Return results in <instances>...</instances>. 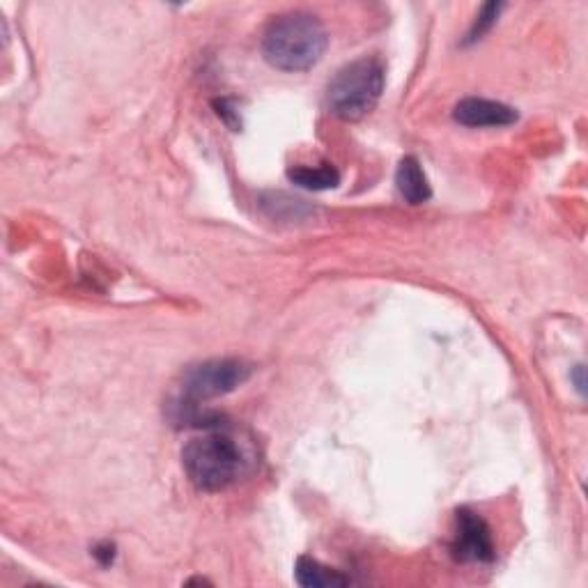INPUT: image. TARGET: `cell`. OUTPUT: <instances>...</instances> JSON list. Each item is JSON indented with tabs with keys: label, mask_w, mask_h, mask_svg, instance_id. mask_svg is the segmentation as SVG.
<instances>
[{
	"label": "cell",
	"mask_w": 588,
	"mask_h": 588,
	"mask_svg": "<svg viewBox=\"0 0 588 588\" xmlns=\"http://www.w3.org/2000/svg\"><path fill=\"white\" fill-rule=\"evenodd\" d=\"M182 467L200 492H223L251 474L255 458L235 435L216 425L182 448Z\"/></svg>",
	"instance_id": "obj_1"
},
{
	"label": "cell",
	"mask_w": 588,
	"mask_h": 588,
	"mask_svg": "<svg viewBox=\"0 0 588 588\" xmlns=\"http://www.w3.org/2000/svg\"><path fill=\"white\" fill-rule=\"evenodd\" d=\"M327 30L313 14L290 12L269 23L262 37V56L281 72H308L327 51Z\"/></svg>",
	"instance_id": "obj_2"
},
{
	"label": "cell",
	"mask_w": 588,
	"mask_h": 588,
	"mask_svg": "<svg viewBox=\"0 0 588 588\" xmlns=\"http://www.w3.org/2000/svg\"><path fill=\"white\" fill-rule=\"evenodd\" d=\"M384 67L375 58H361L345 65L331 79L327 90L329 111L345 122H357L373 111L384 92Z\"/></svg>",
	"instance_id": "obj_3"
},
{
	"label": "cell",
	"mask_w": 588,
	"mask_h": 588,
	"mask_svg": "<svg viewBox=\"0 0 588 588\" xmlns=\"http://www.w3.org/2000/svg\"><path fill=\"white\" fill-rule=\"evenodd\" d=\"M251 377V368L239 359H212L187 370L182 379L184 405H198L205 400L228 396Z\"/></svg>",
	"instance_id": "obj_4"
},
{
	"label": "cell",
	"mask_w": 588,
	"mask_h": 588,
	"mask_svg": "<svg viewBox=\"0 0 588 588\" xmlns=\"http://www.w3.org/2000/svg\"><path fill=\"white\" fill-rule=\"evenodd\" d=\"M451 552L462 563H492L494 556H497L490 526L474 510L460 508L455 513V538Z\"/></svg>",
	"instance_id": "obj_5"
},
{
	"label": "cell",
	"mask_w": 588,
	"mask_h": 588,
	"mask_svg": "<svg viewBox=\"0 0 588 588\" xmlns=\"http://www.w3.org/2000/svg\"><path fill=\"white\" fill-rule=\"evenodd\" d=\"M455 122L469 129H483V127H508L517 122V111L513 106L492 102V99L469 97L455 106L453 111Z\"/></svg>",
	"instance_id": "obj_6"
},
{
	"label": "cell",
	"mask_w": 588,
	"mask_h": 588,
	"mask_svg": "<svg viewBox=\"0 0 588 588\" xmlns=\"http://www.w3.org/2000/svg\"><path fill=\"white\" fill-rule=\"evenodd\" d=\"M396 184H398L400 196L405 198L409 205H421L432 196L428 177H425L423 166L419 164V159L416 157H405L400 161L398 173H396Z\"/></svg>",
	"instance_id": "obj_7"
},
{
	"label": "cell",
	"mask_w": 588,
	"mask_h": 588,
	"mask_svg": "<svg viewBox=\"0 0 588 588\" xmlns=\"http://www.w3.org/2000/svg\"><path fill=\"white\" fill-rule=\"evenodd\" d=\"M294 577H297V584L304 588H340L352 582L350 577H345L340 570L322 566L320 561L308 559V556H301L294 566Z\"/></svg>",
	"instance_id": "obj_8"
},
{
	"label": "cell",
	"mask_w": 588,
	"mask_h": 588,
	"mask_svg": "<svg viewBox=\"0 0 588 588\" xmlns=\"http://www.w3.org/2000/svg\"><path fill=\"white\" fill-rule=\"evenodd\" d=\"M290 182L308 191H327L340 184V173L331 164L322 166H294L288 170Z\"/></svg>",
	"instance_id": "obj_9"
},
{
	"label": "cell",
	"mask_w": 588,
	"mask_h": 588,
	"mask_svg": "<svg viewBox=\"0 0 588 588\" xmlns=\"http://www.w3.org/2000/svg\"><path fill=\"white\" fill-rule=\"evenodd\" d=\"M501 12H504V3H487V5H483V10L478 12L474 26H471V30H469L467 44H474L478 40H483V35L490 33Z\"/></svg>",
	"instance_id": "obj_10"
},
{
	"label": "cell",
	"mask_w": 588,
	"mask_h": 588,
	"mask_svg": "<svg viewBox=\"0 0 588 588\" xmlns=\"http://www.w3.org/2000/svg\"><path fill=\"white\" fill-rule=\"evenodd\" d=\"M214 108L216 115H219L230 129L237 131L242 127V118H239V111H235V106H232V99H214Z\"/></svg>",
	"instance_id": "obj_11"
},
{
	"label": "cell",
	"mask_w": 588,
	"mask_h": 588,
	"mask_svg": "<svg viewBox=\"0 0 588 588\" xmlns=\"http://www.w3.org/2000/svg\"><path fill=\"white\" fill-rule=\"evenodd\" d=\"M95 559L102 563V566H111V563L115 561V545L113 543H102L95 547Z\"/></svg>",
	"instance_id": "obj_12"
},
{
	"label": "cell",
	"mask_w": 588,
	"mask_h": 588,
	"mask_svg": "<svg viewBox=\"0 0 588 588\" xmlns=\"http://www.w3.org/2000/svg\"><path fill=\"white\" fill-rule=\"evenodd\" d=\"M572 377H575L577 391L584 396V386H586V384H584V366H577V368H575V373H572Z\"/></svg>",
	"instance_id": "obj_13"
}]
</instances>
